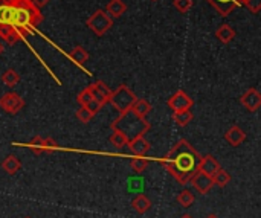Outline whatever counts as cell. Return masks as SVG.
Returning <instances> with one entry per match:
<instances>
[{"instance_id":"1","label":"cell","mask_w":261,"mask_h":218,"mask_svg":"<svg viewBox=\"0 0 261 218\" xmlns=\"http://www.w3.org/2000/svg\"><path fill=\"white\" fill-rule=\"evenodd\" d=\"M40 11L31 0H0V38L8 44L23 40L44 20Z\"/></svg>"},{"instance_id":"2","label":"cell","mask_w":261,"mask_h":218,"mask_svg":"<svg viewBox=\"0 0 261 218\" xmlns=\"http://www.w3.org/2000/svg\"><path fill=\"white\" fill-rule=\"evenodd\" d=\"M200 154L196 151V148L185 139H180L165 156L164 167L167 171L180 183L187 185L190 183L191 177L196 171H199L200 164Z\"/></svg>"},{"instance_id":"3","label":"cell","mask_w":261,"mask_h":218,"mask_svg":"<svg viewBox=\"0 0 261 218\" xmlns=\"http://www.w3.org/2000/svg\"><path fill=\"white\" fill-rule=\"evenodd\" d=\"M110 128L121 131L128 141H132L135 138L144 136L150 130V122H147L145 118L135 115L130 108V110L121 113L119 118L112 122Z\"/></svg>"},{"instance_id":"4","label":"cell","mask_w":261,"mask_h":218,"mask_svg":"<svg viewBox=\"0 0 261 218\" xmlns=\"http://www.w3.org/2000/svg\"><path fill=\"white\" fill-rule=\"evenodd\" d=\"M135 101H136V95L125 84H122L115 92H112V96H110L109 102L113 105L115 110H118L119 113H124V112L132 108Z\"/></svg>"},{"instance_id":"5","label":"cell","mask_w":261,"mask_h":218,"mask_svg":"<svg viewBox=\"0 0 261 218\" xmlns=\"http://www.w3.org/2000/svg\"><path fill=\"white\" fill-rule=\"evenodd\" d=\"M113 24V18L102 9H98L96 12H93L90 15V18L87 20V28L95 32L98 37H102Z\"/></svg>"},{"instance_id":"6","label":"cell","mask_w":261,"mask_h":218,"mask_svg":"<svg viewBox=\"0 0 261 218\" xmlns=\"http://www.w3.org/2000/svg\"><path fill=\"white\" fill-rule=\"evenodd\" d=\"M23 107H24V101L18 93L9 92L0 96V108L8 115H15L20 110H23Z\"/></svg>"},{"instance_id":"7","label":"cell","mask_w":261,"mask_h":218,"mask_svg":"<svg viewBox=\"0 0 261 218\" xmlns=\"http://www.w3.org/2000/svg\"><path fill=\"white\" fill-rule=\"evenodd\" d=\"M29 148L32 150L34 154L37 156H41L44 153H52L54 150L58 148V144L50 139V138H40V136H35L31 142H29Z\"/></svg>"},{"instance_id":"8","label":"cell","mask_w":261,"mask_h":218,"mask_svg":"<svg viewBox=\"0 0 261 218\" xmlns=\"http://www.w3.org/2000/svg\"><path fill=\"white\" fill-rule=\"evenodd\" d=\"M194 104L193 98L185 93L184 90H177L170 99H168V107L173 110V112H180V110H188L191 108Z\"/></svg>"},{"instance_id":"9","label":"cell","mask_w":261,"mask_h":218,"mask_svg":"<svg viewBox=\"0 0 261 218\" xmlns=\"http://www.w3.org/2000/svg\"><path fill=\"white\" fill-rule=\"evenodd\" d=\"M240 102L248 112L254 113L261 107V93L257 89H249L243 93V96L240 98Z\"/></svg>"},{"instance_id":"10","label":"cell","mask_w":261,"mask_h":218,"mask_svg":"<svg viewBox=\"0 0 261 218\" xmlns=\"http://www.w3.org/2000/svg\"><path fill=\"white\" fill-rule=\"evenodd\" d=\"M89 90H90V95L95 101L101 102L102 105H106L109 101H110V96H112V90L109 89V86H106L102 81H96L93 83L92 86H89Z\"/></svg>"},{"instance_id":"11","label":"cell","mask_w":261,"mask_h":218,"mask_svg":"<svg viewBox=\"0 0 261 218\" xmlns=\"http://www.w3.org/2000/svg\"><path fill=\"white\" fill-rule=\"evenodd\" d=\"M190 183H193L194 189H196V191H199L200 194H206V193H210V191H211V188H213V185H214L213 177H210L208 174H205V173H202V171H196V173H194V176L191 177Z\"/></svg>"},{"instance_id":"12","label":"cell","mask_w":261,"mask_h":218,"mask_svg":"<svg viewBox=\"0 0 261 218\" xmlns=\"http://www.w3.org/2000/svg\"><path fill=\"white\" fill-rule=\"evenodd\" d=\"M222 17H228L236 8L242 5V0H206Z\"/></svg>"},{"instance_id":"13","label":"cell","mask_w":261,"mask_h":218,"mask_svg":"<svg viewBox=\"0 0 261 218\" xmlns=\"http://www.w3.org/2000/svg\"><path fill=\"white\" fill-rule=\"evenodd\" d=\"M127 145L130 147L132 153L136 154L138 157H144L150 150V142L144 136H139V138H135V139L128 141Z\"/></svg>"},{"instance_id":"14","label":"cell","mask_w":261,"mask_h":218,"mask_svg":"<svg viewBox=\"0 0 261 218\" xmlns=\"http://www.w3.org/2000/svg\"><path fill=\"white\" fill-rule=\"evenodd\" d=\"M219 168H222V167H220L219 160H217L214 156H211V154H206L205 157H202V159H200V164H199V171H202V173L208 174L210 177H213V176H214V173H216Z\"/></svg>"},{"instance_id":"15","label":"cell","mask_w":261,"mask_h":218,"mask_svg":"<svg viewBox=\"0 0 261 218\" xmlns=\"http://www.w3.org/2000/svg\"><path fill=\"white\" fill-rule=\"evenodd\" d=\"M225 139L232 145V147H239L246 141V134L245 131L239 127V125H232L226 133H225Z\"/></svg>"},{"instance_id":"16","label":"cell","mask_w":261,"mask_h":218,"mask_svg":"<svg viewBox=\"0 0 261 218\" xmlns=\"http://www.w3.org/2000/svg\"><path fill=\"white\" fill-rule=\"evenodd\" d=\"M69 58L81 69H84V64L89 60V52L83 47V46H75L70 52H69Z\"/></svg>"},{"instance_id":"17","label":"cell","mask_w":261,"mask_h":218,"mask_svg":"<svg viewBox=\"0 0 261 218\" xmlns=\"http://www.w3.org/2000/svg\"><path fill=\"white\" fill-rule=\"evenodd\" d=\"M216 37H217V40H219L220 43L228 44V43H231V41L234 40V37H236V31H234L229 24L223 23V24H220V26L217 28V31H216Z\"/></svg>"},{"instance_id":"18","label":"cell","mask_w":261,"mask_h":218,"mask_svg":"<svg viewBox=\"0 0 261 218\" xmlns=\"http://www.w3.org/2000/svg\"><path fill=\"white\" fill-rule=\"evenodd\" d=\"M127 11V5L122 0H110L106 6V12L112 18H119Z\"/></svg>"},{"instance_id":"19","label":"cell","mask_w":261,"mask_h":218,"mask_svg":"<svg viewBox=\"0 0 261 218\" xmlns=\"http://www.w3.org/2000/svg\"><path fill=\"white\" fill-rule=\"evenodd\" d=\"M2 168H3V171H5L6 174L14 176V174H17V173L20 171L21 164H20V160H18L15 156L9 154V156H6L5 160L2 162Z\"/></svg>"},{"instance_id":"20","label":"cell","mask_w":261,"mask_h":218,"mask_svg":"<svg viewBox=\"0 0 261 218\" xmlns=\"http://www.w3.org/2000/svg\"><path fill=\"white\" fill-rule=\"evenodd\" d=\"M132 208L138 212V214H145L150 208H151V202L147 196L139 194L135 197V200L132 202Z\"/></svg>"},{"instance_id":"21","label":"cell","mask_w":261,"mask_h":218,"mask_svg":"<svg viewBox=\"0 0 261 218\" xmlns=\"http://www.w3.org/2000/svg\"><path fill=\"white\" fill-rule=\"evenodd\" d=\"M132 112H133L135 115L141 116V118H145V116L151 112V104H150L147 99H138V98H136V101H135L133 105H132Z\"/></svg>"},{"instance_id":"22","label":"cell","mask_w":261,"mask_h":218,"mask_svg":"<svg viewBox=\"0 0 261 218\" xmlns=\"http://www.w3.org/2000/svg\"><path fill=\"white\" fill-rule=\"evenodd\" d=\"M193 112H191V108H188V110H180V112H174L173 113V121L179 125V127H185V125H188L191 121H193Z\"/></svg>"},{"instance_id":"23","label":"cell","mask_w":261,"mask_h":218,"mask_svg":"<svg viewBox=\"0 0 261 218\" xmlns=\"http://www.w3.org/2000/svg\"><path fill=\"white\" fill-rule=\"evenodd\" d=\"M2 83L8 87H14L20 83V75L17 73V70L14 69H6L2 73Z\"/></svg>"},{"instance_id":"24","label":"cell","mask_w":261,"mask_h":218,"mask_svg":"<svg viewBox=\"0 0 261 218\" xmlns=\"http://www.w3.org/2000/svg\"><path fill=\"white\" fill-rule=\"evenodd\" d=\"M213 182H214V185H217V186H220V188H225V186L231 182V176H229V173L225 171L223 168H219V170L214 173V176H213Z\"/></svg>"},{"instance_id":"25","label":"cell","mask_w":261,"mask_h":218,"mask_svg":"<svg viewBox=\"0 0 261 218\" xmlns=\"http://www.w3.org/2000/svg\"><path fill=\"white\" fill-rule=\"evenodd\" d=\"M110 144L116 148H122L128 144V139L118 130H112V134H110Z\"/></svg>"},{"instance_id":"26","label":"cell","mask_w":261,"mask_h":218,"mask_svg":"<svg viewBox=\"0 0 261 218\" xmlns=\"http://www.w3.org/2000/svg\"><path fill=\"white\" fill-rule=\"evenodd\" d=\"M194 194L190 189H184L179 196H177V202L184 206V208H190L194 203Z\"/></svg>"},{"instance_id":"27","label":"cell","mask_w":261,"mask_h":218,"mask_svg":"<svg viewBox=\"0 0 261 218\" xmlns=\"http://www.w3.org/2000/svg\"><path fill=\"white\" fill-rule=\"evenodd\" d=\"M75 116H76V119H78L80 122H83V124H89V122L95 118V115H93L87 107H80V108L76 110Z\"/></svg>"},{"instance_id":"28","label":"cell","mask_w":261,"mask_h":218,"mask_svg":"<svg viewBox=\"0 0 261 218\" xmlns=\"http://www.w3.org/2000/svg\"><path fill=\"white\" fill-rule=\"evenodd\" d=\"M130 167H132V170H133L135 173H138V174H142V173L147 170V167H148V160H147V159H142V157L132 159V162H130Z\"/></svg>"},{"instance_id":"29","label":"cell","mask_w":261,"mask_h":218,"mask_svg":"<svg viewBox=\"0 0 261 218\" xmlns=\"http://www.w3.org/2000/svg\"><path fill=\"white\" fill-rule=\"evenodd\" d=\"M93 98H92V95H90V90H89V87H86L84 90H81L78 95H76V102L81 105V107H86L90 101H92Z\"/></svg>"},{"instance_id":"30","label":"cell","mask_w":261,"mask_h":218,"mask_svg":"<svg viewBox=\"0 0 261 218\" xmlns=\"http://www.w3.org/2000/svg\"><path fill=\"white\" fill-rule=\"evenodd\" d=\"M173 6L180 12V14H185L191 9L193 6V0H173Z\"/></svg>"},{"instance_id":"31","label":"cell","mask_w":261,"mask_h":218,"mask_svg":"<svg viewBox=\"0 0 261 218\" xmlns=\"http://www.w3.org/2000/svg\"><path fill=\"white\" fill-rule=\"evenodd\" d=\"M242 5H245L252 14H258L261 9V0H242Z\"/></svg>"},{"instance_id":"32","label":"cell","mask_w":261,"mask_h":218,"mask_svg":"<svg viewBox=\"0 0 261 218\" xmlns=\"http://www.w3.org/2000/svg\"><path fill=\"white\" fill-rule=\"evenodd\" d=\"M86 107H87V108H89V110H90L93 115H96V113H98V112L102 108V104H101V102H98V101H95V99H92V101H90V102H89Z\"/></svg>"},{"instance_id":"33","label":"cell","mask_w":261,"mask_h":218,"mask_svg":"<svg viewBox=\"0 0 261 218\" xmlns=\"http://www.w3.org/2000/svg\"><path fill=\"white\" fill-rule=\"evenodd\" d=\"M32 2V5L35 6V8H38V9H41L43 6H46L47 3H49V0H31Z\"/></svg>"},{"instance_id":"34","label":"cell","mask_w":261,"mask_h":218,"mask_svg":"<svg viewBox=\"0 0 261 218\" xmlns=\"http://www.w3.org/2000/svg\"><path fill=\"white\" fill-rule=\"evenodd\" d=\"M3 49H5V46H3V43L0 41V55H2V52H3Z\"/></svg>"},{"instance_id":"35","label":"cell","mask_w":261,"mask_h":218,"mask_svg":"<svg viewBox=\"0 0 261 218\" xmlns=\"http://www.w3.org/2000/svg\"><path fill=\"white\" fill-rule=\"evenodd\" d=\"M206 218H219V217H217V215H214V214H211V215H208Z\"/></svg>"},{"instance_id":"36","label":"cell","mask_w":261,"mask_h":218,"mask_svg":"<svg viewBox=\"0 0 261 218\" xmlns=\"http://www.w3.org/2000/svg\"><path fill=\"white\" fill-rule=\"evenodd\" d=\"M182 218H193V217H191V215H184Z\"/></svg>"},{"instance_id":"37","label":"cell","mask_w":261,"mask_h":218,"mask_svg":"<svg viewBox=\"0 0 261 218\" xmlns=\"http://www.w3.org/2000/svg\"><path fill=\"white\" fill-rule=\"evenodd\" d=\"M153 2H158V0H153Z\"/></svg>"}]
</instances>
